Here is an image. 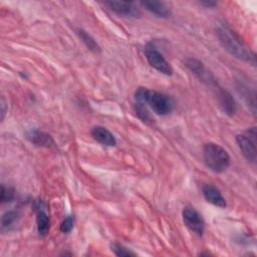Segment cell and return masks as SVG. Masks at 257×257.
I'll use <instances>...</instances> for the list:
<instances>
[{
  "label": "cell",
  "instance_id": "6da1fadb",
  "mask_svg": "<svg viewBox=\"0 0 257 257\" xmlns=\"http://www.w3.org/2000/svg\"><path fill=\"white\" fill-rule=\"evenodd\" d=\"M217 36L222 46L231 55L242 61L255 64V54L241 42L238 36L227 25L219 24L217 26Z\"/></svg>",
  "mask_w": 257,
  "mask_h": 257
},
{
  "label": "cell",
  "instance_id": "7a4b0ae2",
  "mask_svg": "<svg viewBox=\"0 0 257 257\" xmlns=\"http://www.w3.org/2000/svg\"><path fill=\"white\" fill-rule=\"evenodd\" d=\"M135 98L138 102L148 104L159 115L169 114L173 109V101L168 95L146 87H139L135 92Z\"/></svg>",
  "mask_w": 257,
  "mask_h": 257
},
{
  "label": "cell",
  "instance_id": "3957f363",
  "mask_svg": "<svg viewBox=\"0 0 257 257\" xmlns=\"http://www.w3.org/2000/svg\"><path fill=\"white\" fill-rule=\"evenodd\" d=\"M203 158L205 165L215 173L225 172L231 163L227 151L215 143H208L204 146Z\"/></svg>",
  "mask_w": 257,
  "mask_h": 257
},
{
  "label": "cell",
  "instance_id": "277c9868",
  "mask_svg": "<svg viewBox=\"0 0 257 257\" xmlns=\"http://www.w3.org/2000/svg\"><path fill=\"white\" fill-rule=\"evenodd\" d=\"M255 137H256L255 127H251L246 132V134L236 136V143L239 147V150L241 151L244 158L252 164H255L257 159Z\"/></svg>",
  "mask_w": 257,
  "mask_h": 257
},
{
  "label": "cell",
  "instance_id": "5b68a950",
  "mask_svg": "<svg viewBox=\"0 0 257 257\" xmlns=\"http://www.w3.org/2000/svg\"><path fill=\"white\" fill-rule=\"evenodd\" d=\"M144 52L149 64L153 68L166 75H171L173 73V68L170 65V63L153 44L148 43L145 46Z\"/></svg>",
  "mask_w": 257,
  "mask_h": 257
},
{
  "label": "cell",
  "instance_id": "8992f818",
  "mask_svg": "<svg viewBox=\"0 0 257 257\" xmlns=\"http://www.w3.org/2000/svg\"><path fill=\"white\" fill-rule=\"evenodd\" d=\"M182 217L186 227L198 236H202L205 231V221L202 215L192 207H185L182 211Z\"/></svg>",
  "mask_w": 257,
  "mask_h": 257
},
{
  "label": "cell",
  "instance_id": "52a82bcc",
  "mask_svg": "<svg viewBox=\"0 0 257 257\" xmlns=\"http://www.w3.org/2000/svg\"><path fill=\"white\" fill-rule=\"evenodd\" d=\"M106 5L111 11L122 17H133L137 18L141 16V12L137 9L133 2L128 1H105Z\"/></svg>",
  "mask_w": 257,
  "mask_h": 257
},
{
  "label": "cell",
  "instance_id": "ba28073f",
  "mask_svg": "<svg viewBox=\"0 0 257 257\" xmlns=\"http://www.w3.org/2000/svg\"><path fill=\"white\" fill-rule=\"evenodd\" d=\"M202 192L206 201L214 206L225 208L227 206L226 200L223 197L222 193L213 185H204L202 188Z\"/></svg>",
  "mask_w": 257,
  "mask_h": 257
},
{
  "label": "cell",
  "instance_id": "9c48e42d",
  "mask_svg": "<svg viewBox=\"0 0 257 257\" xmlns=\"http://www.w3.org/2000/svg\"><path fill=\"white\" fill-rule=\"evenodd\" d=\"M91 137L99 144L107 147H113L116 145V140L113 135L105 127L95 125L90 131Z\"/></svg>",
  "mask_w": 257,
  "mask_h": 257
},
{
  "label": "cell",
  "instance_id": "30bf717a",
  "mask_svg": "<svg viewBox=\"0 0 257 257\" xmlns=\"http://www.w3.org/2000/svg\"><path fill=\"white\" fill-rule=\"evenodd\" d=\"M217 97H218L219 105L222 108V110L228 115H233L236 111V105L231 94L228 91L218 87Z\"/></svg>",
  "mask_w": 257,
  "mask_h": 257
},
{
  "label": "cell",
  "instance_id": "8fae6325",
  "mask_svg": "<svg viewBox=\"0 0 257 257\" xmlns=\"http://www.w3.org/2000/svg\"><path fill=\"white\" fill-rule=\"evenodd\" d=\"M27 139L34 145L50 148L55 145L50 135L39 130H33L27 134Z\"/></svg>",
  "mask_w": 257,
  "mask_h": 257
},
{
  "label": "cell",
  "instance_id": "7c38bea8",
  "mask_svg": "<svg viewBox=\"0 0 257 257\" xmlns=\"http://www.w3.org/2000/svg\"><path fill=\"white\" fill-rule=\"evenodd\" d=\"M36 226L37 232L40 236H46L50 229V219L45 211V207L39 204L36 214Z\"/></svg>",
  "mask_w": 257,
  "mask_h": 257
},
{
  "label": "cell",
  "instance_id": "4fadbf2b",
  "mask_svg": "<svg viewBox=\"0 0 257 257\" xmlns=\"http://www.w3.org/2000/svg\"><path fill=\"white\" fill-rule=\"evenodd\" d=\"M141 4L150 12H152L153 14L157 15L158 17H169V15L171 14L170 10L168 9V7L162 3V2H158V1H142Z\"/></svg>",
  "mask_w": 257,
  "mask_h": 257
},
{
  "label": "cell",
  "instance_id": "5bb4252c",
  "mask_svg": "<svg viewBox=\"0 0 257 257\" xmlns=\"http://www.w3.org/2000/svg\"><path fill=\"white\" fill-rule=\"evenodd\" d=\"M75 33L78 36V38L84 43V45L92 52L94 53H99L101 51L100 46L98 45V43L94 40V38L88 34L85 30L81 29V28H76L75 29Z\"/></svg>",
  "mask_w": 257,
  "mask_h": 257
},
{
  "label": "cell",
  "instance_id": "9a60e30c",
  "mask_svg": "<svg viewBox=\"0 0 257 257\" xmlns=\"http://www.w3.org/2000/svg\"><path fill=\"white\" fill-rule=\"evenodd\" d=\"M185 63H186V66H187L195 75H197L200 79L206 80V79L209 77V75L207 74V72H206V70H205V67H204L203 63H202L200 60H198V59H196V58H187L186 61H185Z\"/></svg>",
  "mask_w": 257,
  "mask_h": 257
},
{
  "label": "cell",
  "instance_id": "2e32d148",
  "mask_svg": "<svg viewBox=\"0 0 257 257\" xmlns=\"http://www.w3.org/2000/svg\"><path fill=\"white\" fill-rule=\"evenodd\" d=\"M135 111L137 113V115L139 116V118L147 123V124H152L154 122V118L153 116L151 115L148 107H147V104L143 103V102H138L136 101L135 103Z\"/></svg>",
  "mask_w": 257,
  "mask_h": 257
},
{
  "label": "cell",
  "instance_id": "e0dca14e",
  "mask_svg": "<svg viewBox=\"0 0 257 257\" xmlns=\"http://www.w3.org/2000/svg\"><path fill=\"white\" fill-rule=\"evenodd\" d=\"M19 219V213L16 211H7L2 215L1 227L2 229H9Z\"/></svg>",
  "mask_w": 257,
  "mask_h": 257
},
{
  "label": "cell",
  "instance_id": "ac0fdd59",
  "mask_svg": "<svg viewBox=\"0 0 257 257\" xmlns=\"http://www.w3.org/2000/svg\"><path fill=\"white\" fill-rule=\"evenodd\" d=\"M110 250L113 252L114 255L119 256V257H133L136 256V253L124 247L123 245L113 242L110 244Z\"/></svg>",
  "mask_w": 257,
  "mask_h": 257
},
{
  "label": "cell",
  "instance_id": "d6986e66",
  "mask_svg": "<svg viewBox=\"0 0 257 257\" xmlns=\"http://www.w3.org/2000/svg\"><path fill=\"white\" fill-rule=\"evenodd\" d=\"M14 198V190L9 187H5L4 185L1 186V203H7L13 200Z\"/></svg>",
  "mask_w": 257,
  "mask_h": 257
},
{
  "label": "cell",
  "instance_id": "ffe728a7",
  "mask_svg": "<svg viewBox=\"0 0 257 257\" xmlns=\"http://www.w3.org/2000/svg\"><path fill=\"white\" fill-rule=\"evenodd\" d=\"M74 226V218L73 216H67L63 219V221L60 223V231L62 233H69Z\"/></svg>",
  "mask_w": 257,
  "mask_h": 257
},
{
  "label": "cell",
  "instance_id": "44dd1931",
  "mask_svg": "<svg viewBox=\"0 0 257 257\" xmlns=\"http://www.w3.org/2000/svg\"><path fill=\"white\" fill-rule=\"evenodd\" d=\"M0 109H1V120L4 119L6 112H7V102L4 98V96H1V100H0Z\"/></svg>",
  "mask_w": 257,
  "mask_h": 257
},
{
  "label": "cell",
  "instance_id": "7402d4cb",
  "mask_svg": "<svg viewBox=\"0 0 257 257\" xmlns=\"http://www.w3.org/2000/svg\"><path fill=\"white\" fill-rule=\"evenodd\" d=\"M200 4L203 5V6H206V7H209V8H210V7H215V6L217 5V2L212 1V0H205V1H201Z\"/></svg>",
  "mask_w": 257,
  "mask_h": 257
}]
</instances>
